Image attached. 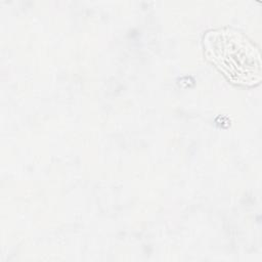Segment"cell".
<instances>
[{
    "instance_id": "1",
    "label": "cell",
    "mask_w": 262,
    "mask_h": 262,
    "mask_svg": "<svg viewBox=\"0 0 262 262\" xmlns=\"http://www.w3.org/2000/svg\"><path fill=\"white\" fill-rule=\"evenodd\" d=\"M210 58L235 83L252 84L260 78L257 50L242 35L231 31H213L206 36Z\"/></svg>"
}]
</instances>
